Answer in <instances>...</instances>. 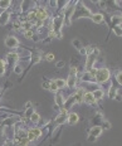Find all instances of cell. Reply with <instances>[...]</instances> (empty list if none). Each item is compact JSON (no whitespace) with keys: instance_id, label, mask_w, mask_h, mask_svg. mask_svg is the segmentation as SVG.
<instances>
[{"instance_id":"obj_1","label":"cell","mask_w":122,"mask_h":146,"mask_svg":"<svg viewBox=\"0 0 122 146\" xmlns=\"http://www.w3.org/2000/svg\"><path fill=\"white\" fill-rule=\"evenodd\" d=\"M91 15H92V11L90 8L86 7L83 1H76L74 10H73V14L71 17V23L82 19V18H91Z\"/></svg>"},{"instance_id":"obj_2","label":"cell","mask_w":122,"mask_h":146,"mask_svg":"<svg viewBox=\"0 0 122 146\" xmlns=\"http://www.w3.org/2000/svg\"><path fill=\"white\" fill-rule=\"evenodd\" d=\"M29 52H30V58H29V66L27 67V68H24V71H23V74L20 76V81L19 82H23V80L25 78V76L28 74V72L30 71V68H32L33 66H35V64H38L39 62H40L42 59V57H43V52L42 50H38V49H34V48H27Z\"/></svg>"},{"instance_id":"obj_3","label":"cell","mask_w":122,"mask_h":146,"mask_svg":"<svg viewBox=\"0 0 122 146\" xmlns=\"http://www.w3.org/2000/svg\"><path fill=\"white\" fill-rule=\"evenodd\" d=\"M5 62H7V67H8L5 74L9 77V74L13 71L14 67L17 66L18 63L22 62V56H20L19 53H17V52H10V53H8L7 57H5Z\"/></svg>"},{"instance_id":"obj_4","label":"cell","mask_w":122,"mask_h":146,"mask_svg":"<svg viewBox=\"0 0 122 146\" xmlns=\"http://www.w3.org/2000/svg\"><path fill=\"white\" fill-rule=\"evenodd\" d=\"M94 81H96L97 84L107 83V82L111 81V71L108 68H106V67L97 68V72L94 74Z\"/></svg>"},{"instance_id":"obj_5","label":"cell","mask_w":122,"mask_h":146,"mask_svg":"<svg viewBox=\"0 0 122 146\" xmlns=\"http://www.w3.org/2000/svg\"><path fill=\"white\" fill-rule=\"evenodd\" d=\"M64 25V20H63V15L62 13H58L56 17L53 18V20H52V24H50V30L54 33V34H59V33H62V27Z\"/></svg>"},{"instance_id":"obj_6","label":"cell","mask_w":122,"mask_h":146,"mask_svg":"<svg viewBox=\"0 0 122 146\" xmlns=\"http://www.w3.org/2000/svg\"><path fill=\"white\" fill-rule=\"evenodd\" d=\"M74 5L76 1H68V4L66 5V8H63L62 10V15H63V20H64L66 25H71V17L73 14V10H74Z\"/></svg>"},{"instance_id":"obj_7","label":"cell","mask_w":122,"mask_h":146,"mask_svg":"<svg viewBox=\"0 0 122 146\" xmlns=\"http://www.w3.org/2000/svg\"><path fill=\"white\" fill-rule=\"evenodd\" d=\"M50 14L48 9L45 7H36L35 8V20H40V22H47L49 20Z\"/></svg>"},{"instance_id":"obj_8","label":"cell","mask_w":122,"mask_h":146,"mask_svg":"<svg viewBox=\"0 0 122 146\" xmlns=\"http://www.w3.org/2000/svg\"><path fill=\"white\" fill-rule=\"evenodd\" d=\"M67 117H68V111H66L64 108H60L59 112L57 113V116L53 118L54 125L56 126H63L67 122Z\"/></svg>"},{"instance_id":"obj_9","label":"cell","mask_w":122,"mask_h":146,"mask_svg":"<svg viewBox=\"0 0 122 146\" xmlns=\"http://www.w3.org/2000/svg\"><path fill=\"white\" fill-rule=\"evenodd\" d=\"M4 44H5V47L7 48H9V49H17V48L20 45V42H19V39H18L17 36L8 35L7 38H5V40H4Z\"/></svg>"},{"instance_id":"obj_10","label":"cell","mask_w":122,"mask_h":146,"mask_svg":"<svg viewBox=\"0 0 122 146\" xmlns=\"http://www.w3.org/2000/svg\"><path fill=\"white\" fill-rule=\"evenodd\" d=\"M62 132H63V126H56L54 131L52 132V135H50V146H54L56 144L59 142Z\"/></svg>"},{"instance_id":"obj_11","label":"cell","mask_w":122,"mask_h":146,"mask_svg":"<svg viewBox=\"0 0 122 146\" xmlns=\"http://www.w3.org/2000/svg\"><path fill=\"white\" fill-rule=\"evenodd\" d=\"M11 10L10 9H7V10H3L0 13V27H5L8 25V23L10 22V18H11Z\"/></svg>"},{"instance_id":"obj_12","label":"cell","mask_w":122,"mask_h":146,"mask_svg":"<svg viewBox=\"0 0 122 146\" xmlns=\"http://www.w3.org/2000/svg\"><path fill=\"white\" fill-rule=\"evenodd\" d=\"M79 81L81 82H84V83H88V84H97L96 81H94V77L91 74L90 72H83V73H79Z\"/></svg>"},{"instance_id":"obj_13","label":"cell","mask_w":122,"mask_h":146,"mask_svg":"<svg viewBox=\"0 0 122 146\" xmlns=\"http://www.w3.org/2000/svg\"><path fill=\"white\" fill-rule=\"evenodd\" d=\"M103 121H105V116H103V113L97 111L96 113H94V116L91 118V125H92V127L93 126H99L101 127V123H102Z\"/></svg>"},{"instance_id":"obj_14","label":"cell","mask_w":122,"mask_h":146,"mask_svg":"<svg viewBox=\"0 0 122 146\" xmlns=\"http://www.w3.org/2000/svg\"><path fill=\"white\" fill-rule=\"evenodd\" d=\"M84 92H86V90H84L83 87H77V91L74 92V101H76V105H81V103H83V96H84Z\"/></svg>"},{"instance_id":"obj_15","label":"cell","mask_w":122,"mask_h":146,"mask_svg":"<svg viewBox=\"0 0 122 146\" xmlns=\"http://www.w3.org/2000/svg\"><path fill=\"white\" fill-rule=\"evenodd\" d=\"M79 120H81V117H79V115L77 112H68V117H67V122L68 125H77L79 122Z\"/></svg>"},{"instance_id":"obj_16","label":"cell","mask_w":122,"mask_h":146,"mask_svg":"<svg viewBox=\"0 0 122 146\" xmlns=\"http://www.w3.org/2000/svg\"><path fill=\"white\" fill-rule=\"evenodd\" d=\"M121 22H122V18H121L120 14L111 15V18H109V27H111V32H112V28H113V27L121 25Z\"/></svg>"},{"instance_id":"obj_17","label":"cell","mask_w":122,"mask_h":146,"mask_svg":"<svg viewBox=\"0 0 122 146\" xmlns=\"http://www.w3.org/2000/svg\"><path fill=\"white\" fill-rule=\"evenodd\" d=\"M92 96H93V98L96 100V102H98L106 96V91L103 90L102 87H98V88H96L94 91H92Z\"/></svg>"},{"instance_id":"obj_18","label":"cell","mask_w":122,"mask_h":146,"mask_svg":"<svg viewBox=\"0 0 122 146\" xmlns=\"http://www.w3.org/2000/svg\"><path fill=\"white\" fill-rule=\"evenodd\" d=\"M83 102H84V103H87L88 106H96V105H97L96 100H94V98H93V96H92V92H90V91H86V92H84Z\"/></svg>"},{"instance_id":"obj_19","label":"cell","mask_w":122,"mask_h":146,"mask_svg":"<svg viewBox=\"0 0 122 146\" xmlns=\"http://www.w3.org/2000/svg\"><path fill=\"white\" fill-rule=\"evenodd\" d=\"M66 84L68 88L74 90L78 87V77H73V76H68V80H66Z\"/></svg>"},{"instance_id":"obj_20","label":"cell","mask_w":122,"mask_h":146,"mask_svg":"<svg viewBox=\"0 0 122 146\" xmlns=\"http://www.w3.org/2000/svg\"><path fill=\"white\" fill-rule=\"evenodd\" d=\"M90 19L92 20L94 24H102L103 22H105V15H103L102 13H92Z\"/></svg>"},{"instance_id":"obj_21","label":"cell","mask_w":122,"mask_h":146,"mask_svg":"<svg viewBox=\"0 0 122 146\" xmlns=\"http://www.w3.org/2000/svg\"><path fill=\"white\" fill-rule=\"evenodd\" d=\"M74 105H76L74 97H73V95H71L68 98H64V105H63V108H64L66 111H69V110H71Z\"/></svg>"},{"instance_id":"obj_22","label":"cell","mask_w":122,"mask_h":146,"mask_svg":"<svg viewBox=\"0 0 122 146\" xmlns=\"http://www.w3.org/2000/svg\"><path fill=\"white\" fill-rule=\"evenodd\" d=\"M54 103L58 106L59 108H63V105H64V97H63V95L62 93L58 91L57 93H54Z\"/></svg>"},{"instance_id":"obj_23","label":"cell","mask_w":122,"mask_h":146,"mask_svg":"<svg viewBox=\"0 0 122 146\" xmlns=\"http://www.w3.org/2000/svg\"><path fill=\"white\" fill-rule=\"evenodd\" d=\"M102 132H103V130L101 129L99 126H93V127H91L90 131H88V133H90V135H92L93 137H96V139H98L99 136L102 135Z\"/></svg>"},{"instance_id":"obj_24","label":"cell","mask_w":122,"mask_h":146,"mask_svg":"<svg viewBox=\"0 0 122 146\" xmlns=\"http://www.w3.org/2000/svg\"><path fill=\"white\" fill-rule=\"evenodd\" d=\"M30 132L33 133V135L36 137V140L38 139H40L42 136H43V129H40V127H38V126H34V127H30Z\"/></svg>"},{"instance_id":"obj_25","label":"cell","mask_w":122,"mask_h":146,"mask_svg":"<svg viewBox=\"0 0 122 146\" xmlns=\"http://www.w3.org/2000/svg\"><path fill=\"white\" fill-rule=\"evenodd\" d=\"M40 120H42L40 115H39L38 112H33L32 116L29 117V122L33 123V125H36V126H38V123H39V121H40Z\"/></svg>"},{"instance_id":"obj_26","label":"cell","mask_w":122,"mask_h":146,"mask_svg":"<svg viewBox=\"0 0 122 146\" xmlns=\"http://www.w3.org/2000/svg\"><path fill=\"white\" fill-rule=\"evenodd\" d=\"M53 81H54V83H56L58 91H60V90H63V88L67 87L66 80H63V78H57V80H53Z\"/></svg>"},{"instance_id":"obj_27","label":"cell","mask_w":122,"mask_h":146,"mask_svg":"<svg viewBox=\"0 0 122 146\" xmlns=\"http://www.w3.org/2000/svg\"><path fill=\"white\" fill-rule=\"evenodd\" d=\"M115 81L118 86H122V71L121 69H116L115 71Z\"/></svg>"},{"instance_id":"obj_28","label":"cell","mask_w":122,"mask_h":146,"mask_svg":"<svg viewBox=\"0 0 122 146\" xmlns=\"http://www.w3.org/2000/svg\"><path fill=\"white\" fill-rule=\"evenodd\" d=\"M11 4H13V1H10V0H0V9H1V10L10 9Z\"/></svg>"},{"instance_id":"obj_29","label":"cell","mask_w":122,"mask_h":146,"mask_svg":"<svg viewBox=\"0 0 122 146\" xmlns=\"http://www.w3.org/2000/svg\"><path fill=\"white\" fill-rule=\"evenodd\" d=\"M5 139H8V132H7V127L0 126V141H7Z\"/></svg>"},{"instance_id":"obj_30","label":"cell","mask_w":122,"mask_h":146,"mask_svg":"<svg viewBox=\"0 0 122 146\" xmlns=\"http://www.w3.org/2000/svg\"><path fill=\"white\" fill-rule=\"evenodd\" d=\"M72 45H73V47H74V48H76V49H77L78 52L81 50L82 48H83V44H82V42L79 40V39H77V38H76V39H73V40H72Z\"/></svg>"},{"instance_id":"obj_31","label":"cell","mask_w":122,"mask_h":146,"mask_svg":"<svg viewBox=\"0 0 122 146\" xmlns=\"http://www.w3.org/2000/svg\"><path fill=\"white\" fill-rule=\"evenodd\" d=\"M23 71H24V68H23V66H22V63H18L17 66L13 68V71L11 72H14L15 74H19V76H22L23 74Z\"/></svg>"},{"instance_id":"obj_32","label":"cell","mask_w":122,"mask_h":146,"mask_svg":"<svg viewBox=\"0 0 122 146\" xmlns=\"http://www.w3.org/2000/svg\"><path fill=\"white\" fill-rule=\"evenodd\" d=\"M30 29H33V23H30V22L22 23V30L23 32H27V30H30Z\"/></svg>"},{"instance_id":"obj_33","label":"cell","mask_w":122,"mask_h":146,"mask_svg":"<svg viewBox=\"0 0 122 146\" xmlns=\"http://www.w3.org/2000/svg\"><path fill=\"white\" fill-rule=\"evenodd\" d=\"M44 60L47 62H53L54 60V54L53 53H43V57H42Z\"/></svg>"},{"instance_id":"obj_34","label":"cell","mask_w":122,"mask_h":146,"mask_svg":"<svg viewBox=\"0 0 122 146\" xmlns=\"http://www.w3.org/2000/svg\"><path fill=\"white\" fill-rule=\"evenodd\" d=\"M112 32H113L115 35L118 36V38H121V36H122V28H121V25L113 27V28H112Z\"/></svg>"},{"instance_id":"obj_35","label":"cell","mask_w":122,"mask_h":146,"mask_svg":"<svg viewBox=\"0 0 122 146\" xmlns=\"http://www.w3.org/2000/svg\"><path fill=\"white\" fill-rule=\"evenodd\" d=\"M112 127V125H111V122L109 121H107V120H105L102 123H101V129L102 130H109Z\"/></svg>"},{"instance_id":"obj_36","label":"cell","mask_w":122,"mask_h":146,"mask_svg":"<svg viewBox=\"0 0 122 146\" xmlns=\"http://www.w3.org/2000/svg\"><path fill=\"white\" fill-rule=\"evenodd\" d=\"M34 34H35L34 29H30V30H27V32H24V36H25L27 39H32L33 36H34Z\"/></svg>"},{"instance_id":"obj_37","label":"cell","mask_w":122,"mask_h":146,"mask_svg":"<svg viewBox=\"0 0 122 146\" xmlns=\"http://www.w3.org/2000/svg\"><path fill=\"white\" fill-rule=\"evenodd\" d=\"M27 139L30 141V144H32V142H34V141H36V137L33 135L32 132H30V130H27Z\"/></svg>"},{"instance_id":"obj_38","label":"cell","mask_w":122,"mask_h":146,"mask_svg":"<svg viewBox=\"0 0 122 146\" xmlns=\"http://www.w3.org/2000/svg\"><path fill=\"white\" fill-rule=\"evenodd\" d=\"M44 80L42 82V88H44V90H48L49 91V84H50V80H47L45 77H43Z\"/></svg>"},{"instance_id":"obj_39","label":"cell","mask_w":122,"mask_h":146,"mask_svg":"<svg viewBox=\"0 0 122 146\" xmlns=\"http://www.w3.org/2000/svg\"><path fill=\"white\" fill-rule=\"evenodd\" d=\"M49 91H52V92H54V93H57V92H58V88H57V86H56V83H54V81H53V80H50Z\"/></svg>"},{"instance_id":"obj_40","label":"cell","mask_w":122,"mask_h":146,"mask_svg":"<svg viewBox=\"0 0 122 146\" xmlns=\"http://www.w3.org/2000/svg\"><path fill=\"white\" fill-rule=\"evenodd\" d=\"M13 28H14V30H22V23H20L19 20H15L13 23Z\"/></svg>"},{"instance_id":"obj_41","label":"cell","mask_w":122,"mask_h":146,"mask_svg":"<svg viewBox=\"0 0 122 146\" xmlns=\"http://www.w3.org/2000/svg\"><path fill=\"white\" fill-rule=\"evenodd\" d=\"M64 67H66L64 60H58V62L56 63V68L57 69H62V68H64Z\"/></svg>"},{"instance_id":"obj_42","label":"cell","mask_w":122,"mask_h":146,"mask_svg":"<svg viewBox=\"0 0 122 146\" xmlns=\"http://www.w3.org/2000/svg\"><path fill=\"white\" fill-rule=\"evenodd\" d=\"M87 140H88L90 142H96V141H97V139H96V137H93V136H92V135H90V133L87 135Z\"/></svg>"},{"instance_id":"obj_43","label":"cell","mask_w":122,"mask_h":146,"mask_svg":"<svg viewBox=\"0 0 122 146\" xmlns=\"http://www.w3.org/2000/svg\"><path fill=\"white\" fill-rule=\"evenodd\" d=\"M48 4H49L50 7H53V8H57V7H58V1H54V0H52V1H49Z\"/></svg>"},{"instance_id":"obj_44","label":"cell","mask_w":122,"mask_h":146,"mask_svg":"<svg viewBox=\"0 0 122 146\" xmlns=\"http://www.w3.org/2000/svg\"><path fill=\"white\" fill-rule=\"evenodd\" d=\"M32 106H33V103L30 102V101H28V102L25 103V105H24V110H25V108H29V107H32Z\"/></svg>"},{"instance_id":"obj_45","label":"cell","mask_w":122,"mask_h":146,"mask_svg":"<svg viewBox=\"0 0 122 146\" xmlns=\"http://www.w3.org/2000/svg\"><path fill=\"white\" fill-rule=\"evenodd\" d=\"M79 54H81V56H87V53H86V48H82L81 50H79Z\"/></svg>"},{"instance_id":"obj_46","label":"cell","mask_w":122,"mask_h":146,"mask_svg":"<svg viewBox=\"0 0 122 146\" xmlns=\"http://www.w3.org/2000/svg\"><path fill=\"white\" fill-rule=\"evenodd\" d=\"M7 71H5V68H0V77H4Z\"/></svg>"},{"instance_id":"obj_47","label":"cell","mask_w":122,"mask_h":146,"mask_svg":"<svg viewBox=\"0 0 122 146\" xmlns=\"http://www.w3.org/2000/svg\"><path fill=\"white\" fill-rule=\"evenodd\" d=\"M32 40H33V42H39V40H40V38H38V35L34 34V36L32 38Z\"/></svg>"},{"instance_id":"obj_48","label":"cell","mask_w":122,"mask_h":146,"mask_svg":"<svg viewBox=\"0 0 122 146\" xmlns=\"http://www.w3.org/2000/svg\"><path fill=\"white\" fill-rule=\"evenodd\" d=\"M3 93H4V92H3V88L0 87V96H3Z\"/></svg>"},{"instance_id":"obj_49","label":"cell","mask_w":122,"mask_h":146,"mask_svg":"<svg viewBox=\"0 0 122 146\" xmlns=\"http://www.w3.org/2000/svg\"><path fill=\"white\" fill-rule=\"evenodd\" d=\"M73 146H82V145H81V144H74Z\"/></svg>"},{"instance_id":"obj_50","label":"cell","mask_w":122,"mask_h":146,"mask_svg":"<svg viewBox=\"0 0 122 146\" xmlns=\"http://www.w3.org/2000/svg\"><path fill=\"white\" fill-rule=\"evenodd\" d=\"M1 11H3V10H1V9H0V13H1Z\"/></svg>"}]
</instances>
